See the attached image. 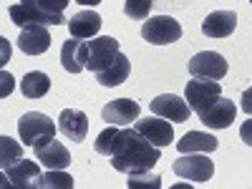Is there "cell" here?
Segmentation results:
<instances>
[{"instance_id":"1","label":"cell","mask_w":252,"mask_h":189,"mask_svg":"<svg viewBox=\"0 0 252 189\" xmlns=\"http://www.w3.org/2000/svg\"><path fill=\"white\" fill-rule=\"evenodd\" d=\"M159 146H154L152 141H146L136 129H131L129 139L124 141V146L111 157V164L116 172H144V169H152V166L159 161Z\"/></svg>"},{"instance_id":"2","label":"cell","mask_w":252,"mask_h":189,"mask_svg":"<svg viewBox=\"0 0 252 189\" xmlns=\"http://www.w3.org/2000/svg\"><path fill=\"white\" fill-rule=\"evenodd\" d=\"M10 20L20 28H28V26H63L66 23V15L63 13H51L43 5H38V0H20V3L8 8Z\"/></svg>"},{"instance_id":"3","label":"cell","mask_w":252,"mask_h":189,"mask_svg":"<svg viewBox=\"0 0 252 189\" xmlns=\"http://www.w3.org/2000/svg\"><path fill=\"white\" fill-rule=\"evenodd\" d=\"M58 126L51 121V116L40 114V111H28L20 116L18 121V136L26 146H40L56 136Z\"/></svg>"},{"instance_id":"4","label":"cell","mask_w":252,"mask_h":189,"mask_svg":"<svg viewBox=\"0 0 252 189\" xmlns=\"http://www.w3.org/2000/svg\"><path fill=\"white\" fill-rule=\"evenodd\" d=\"M141 38L154 46H169L182 38V26H179V20L169 15H154L152 20H146L141 26Z\"/></svg>"},{"instance_id":"5","label":"cell","mask_w":252,"mask_h":189,"mask_svg":"<svg viewBox=\"0 0 252 189\" xmlns=\"http://www.w3.org/2000/svg\"><path fill=\"white\" fill-rule=\"evenodd\" d=\"M222 96V86L217 81H204V78H192L184 89V98L189 103V109L194 114L207 111L212 103Z\"/></svg>"},{"instance_id":"6","label":"cell","mask_w":252,"mask_h":189,"mask_svg":"<svg viewBox=\"0 0 252 189\" xmlns=\"http://www.w3.org/2000/svg\"><path fill=\"white\" fill-rule=\"evenodd\" d=\"M172 169H174L177 177H182V179H187V182H199V184H204V182L212 179L215 164H212V159H207V157H202V154H182V157L174 161Z\"/></svg>"},{"instance_id":"7","label":"cell","mask_w":252,"mask_h":189,"mask_svg":"<svg viewBox=\"0 0 252 189\" xmlns=\"http://www.w3.org/2000/svg\"><path fill=\"white\" fill-rule=\"evenodd\" d=\"M227 61L224 56L215 53V51H202L197 56H192L189 61V73L192 78H204V81H222L227 76Z\"/></svg>"},{"instance_id":"8","label":"cell","mask_w":252,"mask_h":189,"mask_svg":"<svg viewBox=\"0 0 252 189\" xmlns=\"http://www.w3.org/2000/svg\"><path fill=\"white\" fill-rule=\"evenodd\" d=\"M119 56V40L111 38V35H101V38H94L89 40V71L98 73L103 68H109L111 63L116 61Z\"/></svg>"},{"instance_id":"9","label":"cell","mask_w":252,"mask_h":189,"mask_svg":"<svg viewBox=\"0 0 252 189\" xmlns=\"http://www.w3.org/2000/svg\"><path fill=\"white\" fill-rule=\"evenodd\" d=\"M134 129L146 139V141H152L154 146H169L174 141V129H172V124L161 119V116H149V119H136L134 121Z\"/></svg>"},{"instance_id":"10","label":"cell","mask_w":252,"mask_h":189,"mask_svg":"<svg viewBox=\"0 0 252 189\" xmlns=\"http://www.w3.org/2000/svg\"><path fill=\"white\" fill-rule=\"evenodd\" d=\"M149 109H152L154 116H161V119H166V121H177V124L187 121L189 114H192L187 98H179V96H174V94H161V96H157V98L149 103Z\"/></svg>"},{"instance_id":"11","label":"cell","mask_w":252,"mask_h":189,"mask_svg":"<svg viewBox=\"0 0 252 189\" xmlns=\"http://www.w3.org/2000/svg\"><path fill=\"white\" fill-rule=\"evenodd\" d=\"M3 177H5V184H10L15 189H31V187H38L40 166L31 159H18L8 169H3Z\"/></svg>"},{"instance_id":"12","label":"cell","mask_w":252,"mask_h":189,"mask_svg":"<svg viewBox=\"0 0 252 189\" xmlns=\"http://www.w3.org/2000/svg\"><path fill=\"white\" fill-rule=\"evenodd\" d=\"M197 116L204 126H209V129H227V126H232V121L237 116V106H235V101L220 96L207 111H202Z\"/></svg>"},{"instance_id":"13","label":"cell","mask_w":252,"mask_h":189,"mask_svg":"<svg viewBox=\"0 0 252 189\" xmlns=\"http://www.w3.org/2000/svg\"><path fill=\"white\" fill-rule=\"evenodd\" d=\"M139 103L131 101V98H116V101H109L106 106L101 109V119L106 124H114V126H129L131 121L139 119Z\"/></svg>"},{"instance_id":"14","label":"cell","mask_w":252,"mask_h":189,"mask_svg":"<svg viewBox=\"0 0 252 189\" xmlns=\"http://www.w3.org/2000/svg\"><path fill=\"white\" fill-rule=\"evenodd\" d=\"M61 66L68 73H81L89 66V43L81 38H68L61 48Z\"/></svg>"},{"instance_id":"15","label":"cell","mask_w":252,"mask_h":189,"mask_svg":"<svg viewBox=\"0 0 252 189\" xmlns=\"http://www.w3.org/2000/svg\"><path fill=\"white\" fill-rule=\"evenodd\" d=\"M51 33L46 26H28L20 31L18 35V48L23 51L26 56H40L51 48Z\"/></svg>"},{"instance_id":"16","label":"cell","mask_w":252,"mask_h":189,"mask_svg":"<svg viewBox=\"0 0 252 189\" xmlns=\"http://www.w3.org/2000/svg\"><path fill=\"white\" fill-rule=\"evenodd\" d=\"M33 152H35V159L43 166H48V169H68L71 166L68 149L61 141H56V139L40 144V146H33Z\"/></svg>"},{"instance_id":"17","label":"cell","mask_w":252,"mask_h":189,"mask_svg":"<svg viewBox=\"0 0 252 189\" xmlns=\"http://www.w3.org/2000/svg\"><path fill=\"white\" fill-rule=\"evenodd\" d=\"M58 131L71 141H83L89 134V116L78 109H63L58 116Z\"/></svg>"},{"instance_id":"18","label":"cell","mask_w":252,"mask_h":189,"mask_svg":"<svg viewBox=\"0 0 252 189\" xmlns=\"http://www.w3.org/2000/svg\"><path fill=\"white\" fill-rule=\"evenodd\" d=\"M235 26H237L235 10H215L202 20V33L207 38H227L232 35Z\"/></svg>"},{"instance_id":"19","label":"cell","mask_w":252,"mask_h":189,"mask_svg":"<svg viewBox=\"0 0 252 189\" xmlns=\"http://www.w3.org/2000/svg\"><path fill=\"white\" fill-rule=\"evenodd\" d=\"M129 134H131V129H121V126H114V124H109L106 129H103L98 136H96V141H94V149L98 152V154H103V157H114L121 146H124V141L129 139Z\"/></svg>"},{"instance_id":"20","label":"cell","mask_w":252,"mask_h":189,"mask_svg":"<svg viewBox=\"0 0 252 189\" xmlns=\"http://www.w3.org/2000/svg\"><path fill=\"white\" fill-rule=\"evenodd\" d=\"M98 31H101V15L94 13V10H81V13H76V15L68 20V33H71V38L86 40V38H94Z\"/></svg>"},{"instance_id":"21","label":"cell","mask_w":252,"mask_h":189,"mask_svg":"<svg viewBox=\"0 0 252 189\" xmlns=\"http://www.w3.org/2000/svg\"><path fill=\"white\" fill-rule=\"evenodd\" d=\"M220 146V141L215 139V134H204V131H189L182 136V141H177L179 154H209Z\"/></svg>"},{"instance_id":"22","label":"cell","mask_w":252,"mask_h":189,"mask_svg":"<svg viewBox=\"0 0 252 189\" xmlns=\"http://www.w3.org/2000/svg\"><path fill=\"white\" fill-rule=\"evenodd\" d=\"M129 73H131V61L119 51V56H116V61L111 63V66L96 73V81L101 83V86L111 89V86H119V83H124L126 78H129Z\"/></svg>"},{"instance_id":"23","label":"cell","mask_w":252,"mask_h":189,"mask_svg":"<svg viewBox=\"0 0 252 189\" xmlns=\"http://www.w3.org/2000/svg\"><path fill=\"white\" fill-rule=\"evenodd\" d=\"M48 89H51V78L43 71H31L20 81V91H23L26 98H43Z\"/></svg>"},{"instance_id":"24","label":"cell","mask_w":252,"mask_h":189,"mask_svg":"<svg viewBox=\"0 0 252 189\" xmlns=\"http://www.w3.org/2000/svg\"><path fill=\"white\" fill-rule=\"evenodd\" d=\"M38 189H73V177L66 169H48L40 174Z\"/></svg>"},{"instance_id":"25","label":"cell","mask_w":252,"mask_h":189,"mask_svg":"<svg viewBox=\"0 0 252 189\" xmlns=\"http://www.w3.org/2000/svg\"><path fill=\"white\" fill-rule=\"evenodd\" d=\"M18 159H23V146L18 141H13L10 136H0V166L8 169Z\"/></svg>"},{"instance_id":"26","label":"cell","mask_w":252,"mask_h":189,"mask_svg":"<svg viewBox=\"0 0 252 189\" xmlns=\"http://www.w3.org/2000/svg\"><path fill=\"white\" fill-rule=\"evenodd\" d=\"M129 189H159L161 187V177L152 174V169L144 172H129V182H126Z\"/></svg>"},{"instance_id":"27","label":"cell","mask_w":252,"mask_h":189,"mask_svg":"<svg viewBox=\"0 0 252 189\" xmlns=\"http://www.w3.org/2000/svg\"><path fill=\"white\" fill-rule=\"evenodd\" d=\"M154 0H124V13L131 20H146L152 13Z\"/></svg>"},{"instance_id":"28","label":"cell","mask_w":252,"mask_h":189,"mask_svg":"<svg viewBox=\"0 0 252 189\" xmlns=\"http://www.w3.org/2000/svg\"><path fill=\"white\" fill-rule=\"evenodd\" d=\"M68 3H71V0H38V5H43L51 13H63Z\"/></svg>"},{"instance_id":"29","label":"cell","mask_w":252,"mask_h":189,"mask_svg":"<svg viewBox=\"0 0 252 189\" xmlns=\"http://www.w3.org/2000/svg\"><path fill=\"white\" fill-rule=\"evenodd\" d=\"M240 139H242L247 146H252V116H250V119H247V121L240 126Z\"/></svg>"},{"instance_id":"30","label":"cell","mask_w":252,"mask_h":189,"mask_svg":"<svg viewBox=\"0 0 252 189\" xmlns=\"http://www.w3.org/2000/svg\"><path fill=\"white\" fill-rule=\"evenodd\" d=\"M240 106H242V111L247 114V116H252V86L242 94V98H240Z\"/></svg>"},{"instance_id":"31","label":"cell","mask_w":252,"mask_h":189,"mask_svg":"<svg viewBox=\"0 0 252 189\" xmlns=\"http://www.w3.org/2000/svg\"><path fill=\"white\" fill-rule=\"evenodd\" d=\"M76 3H81V5H98L101 0H76Z\"/></svg>"},{"instance_id":"32","label":"cell","mask_w":252,"mask_h":189,"mask_svg":"<svg viewBox=\"0 0 252 189\" xmlns=\"http://www.w3.org/2000/svg\"><path fill=\"white\" fill-rule=\"evenodd\" d=\"M250 3H252V0H250Z\"/></svg>"}]
</instances>
